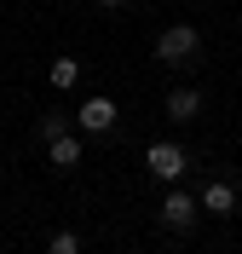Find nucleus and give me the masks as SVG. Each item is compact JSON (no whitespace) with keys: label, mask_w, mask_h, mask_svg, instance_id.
Listing matches in <instances>:
<instances>
[{"label":"nucleus","mask_w":242,"mask_h":254,"mask_svg":"<svg viewBox=\"0 0 242 254\" xmlns=\"http://www.w3.org/2000/svg\"><path fill=\"white\" fill-rule=\"evenodd\" d=\"M196 52H202V35H196L191 23H167V29L156 35V58L161 64H196Z\"/></svg>","instance_id":"f257e3e1"},{"label":"nucleus","mask_w":242,"mask_h":254,"mask_svg":"<svg viewBox=\"0 0 242 254\" xmlns=\"http://www.w3.org/2000/svg\"><path fill=\"white\" fill-rule=\"evenodd\" d=\"M145 168H150L156 179H167V185H173V179H185V150L161 139V144H150V150H145Z\"/></svg>","instance_id":"f03ea898"},{"label":"nucleus","mask_w":242,"mask_h":254,"mask_svg":"<svg viewBox=\"0 0 242 254\" xmlns=\"http://www.w3.org/2000/svg\"><path fill=\"white\" fill-rule=\"evenodd\" d=\"M196 196H185V190H167V202H161V225H167V231H191L196 225Z\"/></svg>","instance_id":"7ed1b4c3"},{"label":"nucleus","mask_w":242,"mask_h":254,"mask_svg":"<svg viewBox=\"0 0 242 254\" xmlns=\"http://www.w3.org/2000/svg\"><path fill=\"white\" fill-rule=\"evenodd\" d=\"M75 116H81V127H87V133H110V127H115V104H110V98H87Z\"/></svg>","instance_id":"20e7f679"},{"label":"nucleus","mask_w":242,"mask_h":254,"mask_svg":"<svg viewBox=\"0 0 242 254\" xmlns=\"http://www.w3.org/2000/svg\"><path fill=\"white\" fill-rule=\"evenodd\" d=\"M196 202L208 208V214H231V208H237V190H231L225 179H213V185H202V196H196Z\"/></svg>","instance_id":"39448f33"},{"label":"nucleus","mask_w":242,"mask_h":254,"mask_svg":"<svg viewBox=\"0 0 242 254\" xmlns=\"http://www.w3.org/2000/svg\"><path fill=\"white\" fill-rule=\"evenodd\" d=\"M196 110H202V98H196L191 87H173V93H167V116H173V122H196Z\"/></svg>","instance_id":"423d86ee"},{"label":"nucleus","mask_w":242,"mask_h":254,"mask_svg":"<svg viewBox=\"0 0 242 254\" xmlns=\"http://www.w3.org/2000/svg\"><path fill=\"white\" fill-rule=\"evenodd\" d=\"M47 156H52V168H75V162H81V144L64 133V139H52V144H47Z\"/></svg>","instance_id":"0eeeda50"},{"label":"nucleus","mask_w":242,"mask_h":254,"mask_svg":"<svg viewBox=\"0 0 242 254\" xmlns=\"http://www.w3.org/2000/svg\"><path fill=\"white\" fill-rule=\"evenodd\" d=\"M75 81H81V64L75 58H58V64H52V87H58V93H69Z\"/></svg>","instance_id":"6e6552de"},{"label":"nucleus","mask_w":242,"mask_h":254,"mask_svg":"<svg viewBox=\"0 0 242 254\" xmlns=\"http://www.w3.org/2000/svg\"><path fill=\"white\" fill-rule=\"evenodd\" d=\"M64 133H69V116L64 110H47V116H41V139H47V144L64 139Z\"/></svg>","instance_id":"1a4fd4ad"},{"label":"nucleus","mask_w":242,"mask_h":254,"mask_svg":"<svg viewBox=\"0 0 242 254\" xmlns=\"http://www.w3.org/2000/svg\"><path fill=\"white\" fill-rule=\"evenodd\" d=\"M47 254H81V237H75V231H52Z\"/></svg>","instance_id":"9d476101"},{"label":"nucleus","mask_w":242,"mask_h":254,"mask_svg":"<svg viewBox=\"0 0 242 254\" xmlns=\"http://www.w3.org/2000/svg\"><path fill=\"white\" fill-rule=\"evenodd\" d=\"M98 6H127V0H98Z\"/></svg>","instance_id":"9b49d317"}]
</instances>
